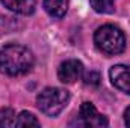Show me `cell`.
I'll return each mask as SVG.
<instances>
[{
	"label": "cell",
	"mask_w": 130,
	"mask_h": 128,
	"mask_svg": "<svg viewBox=\"0 0 130 128\" xmlns=\"http://www.w3.org/2000/svg\"><path fill=\"white\" fill-rule=\"evenodd\" d=\"M100 74L95 72V71H91V72H88L86 75H85V84L86 86H91V88H97L98 84H100Z\"/></svg>",
	"instance_id": "12"
},
{
	"label": "cell",
	"mask_w": 130,
	"mask_h": 128,
	"mask_svg": "<svg viewBox=\"0 0 130 128\" xmlns=\"http://www.w3.org/2000/svg\"><path fill=\"white\" fill-rule=\"evenodd\" d=\"M17 127H39V121L36 119V116H33L32 113L29 112H21L18 116H17V122H15Z\"/></svg>",
	"instance_id": "9"
},
{
	"label": "cell",
	"mask_w": 130,
	"mask_h": 128,
	"mask_svg": "<svg viewBox=\"0 0 130 128\" xmlns=\"http://www.w3.org/2000/svg\"><path fill=\"white\" fill-rule=\"evenodd\" d=\"M32 66L33 56L26 47L11 44L0 50V72L8 75H21L29 72Z\"/></svg>",
	"instance_id": "1"
},
{
	"label": "cell",
	"mask_w": 130,
	"mask_h": 128,
	"mask_svg": "<svg viewBox=\"0 0 130 128\" xmlns=\"http://www.w3.org/2000/svg\"><path fill=\"white\" fill-rule=\"evenodd\" d=\"M109 75H110L112 84L117 89H120V91H123V92L130 95V66L129 65H115V66H112Z\"/></svg>",
	"instance_id": "6"
},
{
	"label": "cell",
	"mask_w": 130,
	"mask_h": 128,
	"mask_svg": "<svg viewBox=\"0 0 130 128\" xmlns=\"http://www.w3.org/2000/svg\"><path fill=\"white\" fill-rule=\"evenodd\" d=\"M17 116L12 109H2L0 110V127H15Z\"/></svg>",
	"instance_id": "10"
},
{
	"label": "cell",
	"mask_w": 130,
	"mask_h": 128,
	"mask_svg": "<svg viewBox=\"0 0 130 128\" xmlns=\"http://www.w3.org/2000/svg\"><path fill=\"white\" fill-rule=\"evenodd\" d=\"M79 116L82 119V125H86V127H107L109 124L106 116L100 115L91 102H83L80 105Z\"/></svg>",
	"instance_id": "5"
},
{
	"label": "cell",
	"mask_w": 130,
	"mask_h": 128,
	"mask_svg": "<svg viewBox=\"0 0 130 128\" xmlns=\"http://www.w3.org/2000/svg\"><path fill=\"white\" fill-rule=\"evenodd\" d=\"M12 23H15L14 18H11V17H0V33H9L11 32L12 29L8 27V24H12Z\"/></svg>",
	"instance_id": "13"
},
{
	"label": "cell",
	"mask_w": 130,
	"mask_h": 128,
	"mask_svg": "<svg viewBox=\"0 0 130 128\" xmlns=\"http://www.w3.org/2000/svg\"><path fill=\"white\" fill-rule=\"evenodd\" d=\"M94 41L97 47L106 54H120L126 48V36L121 32V29L106 24L97 29L94 35Z\"/></svg>",
	"instance_id": "2"
},
{
	"label": "cell",
	"mask_w": 130,
	"mask_h": 128,
	"mask_svg": "<svg viewBox=\"0 0 130 128\" xmlns=\"http://www.w3.org/2000/svg\"><path fill=\"white\" fill-rule=\"evenodd\" d=\"M82 72H83V65L76 59H70V60H65L59 65L58 77L62 83L71 84L82 77Z\"/></svg>",
	"instance_id": "4"
},
{
	"label": "cell",
	"mask_w": 130,
	"mask_h": 128,
	"mask_svg": "<svg viewBox=\"0 0 130 128\" xmlns=\"http://www.w3.org/2000/svg\"><path fill=\"white\" fill-rule=\"evenodd\" d=\"M2 3H3L8 9L14 11V12H17V14L29 15V14H32L33 11H35V3H36V0H2Z\"/></svg>",
	"instance_id": "7"
},
{
	"label": "cell",
	"mask_w": 130,
	"mask_h": 128,
	"mask_svg": "<svg viewBox=\"0 0 130 128\" xmlns=\"http://www.w3.org/2000/svg\"><path fill=\"white\" fill-rule=\"evenodd\" d=\"M68 3L67 0H44V9L48 15L55 18H62L67 12Z\"/></svg>",
	"instance_id": "8"
},
{
	"label": "cell",
	"mask_w": 130,
	"mask_h": 128,
	"mask_svg": "<svg viewBox=\"0 0 130 128\" xmlns=\"http://www.w3.org/2000/svg\"><path fill=\"white\" fill-rule=\"evenodd\" d=\"M113 2L115 0H91V6L94 8L95 12L109 14L113 11Z\"/></svg>",
	"instance_id": "11"
},
{
	"label": "cell",
	"mask_w": 130,
	"mask_h": 128,
	"mask_svg": "<svg viewBox=\"0 0 130 128\" xmlns=\"http://www.w3.org/2000/svg\"><path fill=\"white\" fill-rule=\"evenodd\" d=\"M70 101V94L59 88H45L36 96L39 110L47 116H58Z\"/></svg>",
	"instance_id": "3"
},
{
	"label": "cell",
	"mask_w": 130,
	"mask_h": 128,
	"mask_svg": "<svg viewBox=\"0 0 130 128\" xmlns=\"http://www.w3.org/2000/svg\"><path fill=\"white\" fill-rule=\"evenodd\" d=\"M124 122H126L127 127H130V107L126 110V113H124Z\"/></svg>",
	"instance_id": "14"
}]
</instances>
